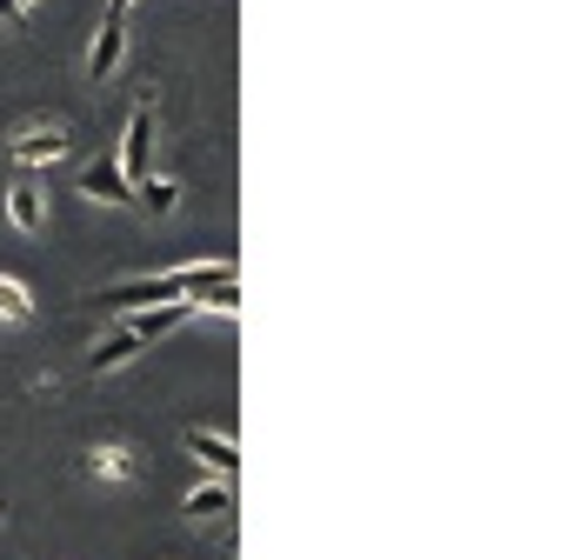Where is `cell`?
Returning <instances> with one entry per match:
<instances>
[{"mask_svg": "<svg viewBox=\"0 0 567 560\" xmlns=\"http://www.w3.org/2000/svg\"><path fill=\"white\" fill-rule=\"evenodd\" d=\"M114 160H121L127 180H141V174L154 167V107H134V114H127V134H121V154H114Z\"/></svg>", "mask_w": 567, "mask_h": 560, "instance_id": "6da1fadb", "label": "cell"}, {"mask_svg": "<svg viewBox=\"0 0 567 560\" xmlns=\"http://www.w3.org/2000/svg\"><path fill=\"white\" fill-rule=\"evenodd\" d=\"M81 194H87V200H101V207H127V200H134V180L121 174V160H114V154H101V160H87V167H81Z\"/></svg>", "mask_w": 567, "mask_h": 560, "instance_id": "7a4b0ae2", "label": "cell"}, {"mask_svg": "<svg viewBox=\"0 0 567 560\" xmlns=\"http://www.w3.org/2000/svg\"><path fill=\"white\" fill-rule=\"evenodd\" d=\"M121 54H127V8H107L101 34H94V48H87V74L107 81V74L121 68Z\"/></svg>", "mask_w": 567, "mask_h": 560, "instance_id": "3957f363", "label": "cell"}, {"mask_svg": "<svg viewBox=\"0 0 567 560\" xmlns=\"http://www.w3.org/2000/svg\"><path fill=\"white\" fill-rule=\"evenodd\" d=\"M8 154H14L21 167H41V160H68L74 141H68V127H21V134L8 141Z\"/></svg>", "mask_w": 567, "mask_h": 560, "instance_id": "277c9868", "label": "cell"}, {"mask_svg": "<svg viewBox=\"0 0 567 560\" xmlns=\"http://www.w3.org/2000/svg\"><path fill=\"white\" fill-rule=\"evenodd\" d=\"M181 447H187L194 460H207V467H220V474H234V467H240V447H234L227 434H207V427H187V434H181Z\"/></svg>", "mask_w": 567, "mask_h": 560, "instance_id": "5b68a950", "label": "cell"}, {"mask_svg": "<svg viewBox=\"0 0 567 560\" xmlns=\"http://www.w3.org/2000/svg\"><path fill=\"white\" fill-rule=\"evenodd\" d=\"M8 220H14L21 234H41V227H48V200H41L34 180H14V194H8Z\"/></svg>", "mask_w": 567, "mask_h": 560, "instance_id": "8992f818", "label": "cell"}, {"mask_svg": "<svg viewBox=\"0 0 567 560\" xmlns=\"http://www.w3.org/2000/svg\"><path fill=\"white\" fill-rule=\"evenodd\" d=\"M187 314H194V301H167V308H147V314H134V321H127V334H134V341H161V334H174Z\"/></svg>", "mask_w": 567, "mask_h": 560, "instance_id": "52a82bcc", "label": "cell"}, {"mask_svg": "<svg viewBox=\"0 0 567 560\" xmlns=\"http://www.w3.org/2000/svg\"><path fill=\"white\" fill-rule=\"evenodd\" d=\"M141 348H147V341H134V334H127V328H121V334H101V341H94V354H87V361H94V374H114V367H127V361H134V354H141Z\"/></svg>", "mask_w": 567, "mask_h": 560, "instance_id": "ba28073f", "label": "cell"}, {"mask_svg": "<svg viewBox=\"0 0 567 560\" xmlns=\"http://www.w3.org/2000/svg\"><path fill=\"white\" fill-rule=\"evenodd\" d=\"M87 467H94V480H134V447H121V440H101V447L87 454Z\"/></svg>", "mask_w": 567, "mask_h": 560, "instance_id": "9c48e42d", "label": "cell"}, {"mask_svg": "<svg viewBox=\"0 0 567 560\" xmlns=\"http://www.w3.org/2000/svg\"><path fill=\"white\" fill-rule=\"evenodd\" d=\"M227 507H234V487H227V480H214V487H194V494L181 500V514H187V520H214V514H227Z\"/></svg>", "mask_w": 567, "mask_h": 560, "instance_id": "30bf717a", "label": "cell"}, {"mask_svg": "<svg viewBox=\"0 0 567 560\" xmlns=\"http://www.w3.org/2000/svg\"><path fill=\"white\" fill-rule=\"evenodd\" d=\"M134 200H141L147 214H174V207H181V187L161 180V174H141V180H134Z\"/></svg>", "mask_w": 567, "mask_h": 560, "instance_id": "8fae6325", "label": "cell"}, {"mask_svg": "<svg viewBox=\"0 0 567 560\" xmlns=\"http://www.w3.org/2000/svg\"><path fill=\"white\" fill-rule=\"evenodd\" d=\"M0 321H14V328H28V321H34L28 288H21V280H8V273H0Z\"/></svg>", "mask_w": 567, "mask_h": 560, "instance_id": "7c38bea8", "label": "cell"}, {"mask_svg": "<svg viewBox=\"0 0 567 560\" xmlns=\"http://www.w3.org/2000/svg\"><path fill=\"white\" fill-rule=\"evenodd\" d=\"M21 14H28V8H21V0H0V28H14Z\"/></svg>", "mask_w": 567, "mask_h": 560, "instance_id": "4fadbf2b", "label": "cell"}, {"mask_svg": "<svg viewBox=\"0 0 567 560\" xmlns=\"http://www.w3.org/2000/svg\"><path fill=\"white\" fill-rule=\"evenodd\" d=\"M107 8H134V0H107Z\"/></svg>", "mask_w": 567, "mask_h": 560, "instance_id": "5bb4252c", "label": "cell"}, {"mask_svg": "<svg viewBox=\"0 0 567 560\" xmlns=\"http://www.w3.org/2000/svg\"><path fill=\"white\" fill-rule=\"evenodd\" d=\"M0 520H8V500H0Z\"/></svg>", "mask_w": 567, "mask_h": 560, "instance_id": "9a60e30c", "label": "cell"}, {"mask_svg": "<svg viewBox=\"0 0 567 560\" xmlns=\"http://www.w3.org/2000/svg\"><path fill=\"white\" fill-rule=\"evenodd\" d=\"M21 8H34V0H21Z\"/></svg>", "mask_w": 567, "mask_h": 560, "instance_id": "2e32d148", "label": "cell"}]
</instances>
